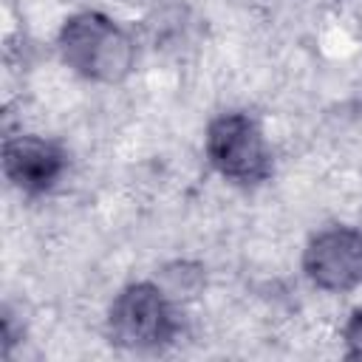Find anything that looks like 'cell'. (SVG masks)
Listing matches in <instances>:
<instances>
[{"mask_svg": "<svg viewBox=\"0 0 362 362\" xmlns=\"http://www.w3.org/2000/svg\"><path fill=\"white\" fill-rule=\"evenodd\" d=\"M303 269L322 291H351L362 283V232L345 223L320 229L305 252Z\"/></svg>", "mask_w": 362, "mask_h": 362, "instance_id": "4", "label": "cell"}, {"mask_svg": "<svg viewBox=\"0 0 362 362\" xmlns=\"http://www.w3.org/2000/svg\"><path fill=\"white\" fill-rule=\"evenodd\" d=\"M3 173L25 195H42L65 173V153L40 136H14L3 144Z\"/></svg>", "mask_w": 362, "mask_h": 362, "instance_id": "5", "label": "cell"}, {"mask_svg": "<svg viewBox=\"0 0 362 362\" xmlns=\"http://www.w3.org/2000/svg\"><path fill=\"white\" fill-rule=\"evenodd\" d=\"M209 164L238 187H257L272 175V153L260 133V124L240 110L221 113L206 127Z\"/></svg>", "mask_w": 362, "mask_h": 362, "instance_id": "3", "label": "cell"}, {"mask_svg": "<svg viewBox=\"0 0 362 362\" xmlns=\"http://www.w3.org/2000/svg\"><path fill=\"white\" fill-rule=\"evenodd\" d=\"M59 54L65 65L90 82H119L133 68V40L110 17L79 11L59 31Z\"/></svg>", "mask_w": 362, "mask_h": 362, "instance_id": "1", "label": "cell"}, {"mask_svg": "<svg viewBox=\"0 0 362 362\" xmlns=\"http://www.w3.org/2000/svg\"><path fill=\"white\" fill-rule=\"evenodd\" d=\"M342 339L348 345V359H362V308H356L351 314V320L345 322V331H342Z\"/></svg>", "mask_w": 362, "mask_h": 362, "instance_id": "6", "label": "cell"}, {"mask_svg": "<svg viewBox=\"0 0 362 362\" xmlns=\"http://www.w3.org/2000/svg\"><path fill=\"white\" fill-rule=\"evenodd\" d=\"M178 331V311L156 283L124 286L107 308V337L119 348L156 351L170 345Z\"/></svg>", "mask_w": 362, "mask_h": 362, "instance_id": "2", "label": "cell"}]
</instances>
